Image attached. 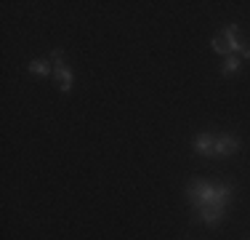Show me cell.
<instances>
[{"label": "cell", "instance_id": "obj_1", "mask_svg": "<svg viewBox=\"0 0 250 240\" xmlns=\"http://www.w3.org/2000/svg\"><path fill=\"white\" fill-rule=\"evenodd\" d=\"M231 197H234V184H226V182L216 184V182H205V179H194L187 187V203L194 208V214L208 206L226 211Z\"/></svg>", "mask_w": 250, "mask_h": 240}, {"label": "cell", "instance_id": "obj_2", "mask_svg": "<svg viewBox=\"0 0 250 240\" xmlns=\"http://www.w3.org/2000/svg\"><path fill=\"white\" fill-rule=\"evenodd\" d=\"M51 59H53V77L59 83V91L69 94L72 91V83H75V75H72V67L64 62V48H53Z\"/></svg>", "mask_w": 250, "mask_h": 240}, {"label": "cell", "instance_id": "obj_3", "mask_svg": "<svg viewBox=\"0 0 250 240\" xmlns=\"http://www.w3.org/2000/svg\"><path fill=\"white\" fill-rule=\"evenodd\" d=\"M240 136L237 134H221L216 136V147H213V158H231L240 152Z\"/></svg>", "mask_w": 250, "mask_h": 240}, {"label": "cell", "instance_id": "obj_4", "mask_svg": "<svg viewBox=\"0 0 250 240\" xmlns=\"http://www.w3.org/2000/svg\"><path fill=\"white\" fill-rule=\"evenodd\" d=\"M213 147H216V136H213V134L202 131V134L194 136V152H197V155H208V158H213Z\"/></svg>", "mask_w": 250, "mask_h": 240}, {"label": "cell", "instance_id": "obj_5", "mask_svg": "<svg viewBox=\"0 0 250 240\" xmlns=\"http://www.w3.org/2000/svg\"><path fill=\"white\" fill-rule=\"evenodd\" d=\"M224 214L221 208H213V206H208V208H202V211H197V221H202L205 227H218L221 224V219H224Z\"/></svg>", "mask_w": 250, "mask_h": 240}, {"label": "cell", "instance_id": "obj_6", "mask_svg": "<svg viewBox=\"0 0 250 240\" xmlns=\"http://www.w3.org/2000/svg\"><path fill=\"white\" fill-rule=\"evenodd\" d=\"M240 67H242V59L237 56V53H229L221 64V77H234L237 72H240Z\"/></svg>", "mask_w": 250, "mask_h": 240}, {"label": "cell", "instance_id": "obj_7", "mask_svg": "<svg viewBox=\"0 0 250 240\" xmlns=\"http://www.w3.org/2000/svg\"><path fill=\"white\" fill-rule=\"evenodd\" d=\"M29 75H38V77H45L53 72V64L48 62V59H35V62H29Z\"/></svg>", "mask_w": 250, "mask_h": 240}, {"label": "cell", "instance_id": "obj_8", "mask_svg": "<svg viewBox=\"0 0 250 240\" xmlns=\"http://www.w3.org/2000/svg\"><path fill=\"white\" fill-rule=\"evenodd\" d=\"M210 48H213V51H216V53H221L224 59H226V56H229V53H231V46H229V40H226L224 35H216V38L210 40Z\"/></svg>", "mask_w": 250, "mask_h": 240}, {"label": "cell", "instance_id": "obj_9", "mask_svg": "<svg viewBox=\"0 0 250 240\" xmlns=\"http://www.w3.org/2000/svg\"><path fill=\"white\" fill-rule=\"evenodd\" d=\"M231 46V53H237V56H242V59H250V43H242L240 38L234 40V43H229Z\"/></svg>", "mask_w": 250, "mask_h": 240}, {"label": "cell", "instance_id": "obj_10", "mask_svg": "<svg viewBox=\"0 0 250 240\" xmlns=\"http://www.w3.org/2000/svg\"><path fill=\"white\" fill-rule=\"evenodd\" d=\"M237 32H240V27H237V24H226L221 35H224L226 40H229V43H234V40H237Z\"/></svg>", "mask_w": 250, "mask_h": 240}]
</instances>
